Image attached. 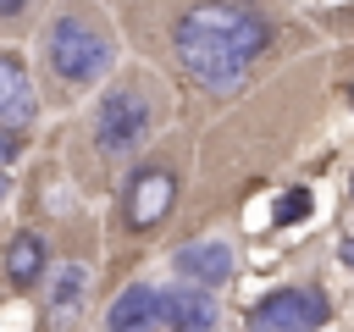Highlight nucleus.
<instances>
[{
  "label": "nucleus",
  "mask_w": 354,
  "mask_h": 332,
  "mask_svg": "<svg viewBox=\"0 0 354 332\" xmlns=\"http://www.w3.org/2000/svg\"><path fill=\"white\" fill-rule=\"evenodd\" d=\"M266 50H271V22L243 0H194L171 17L177 66L210 94H232Z\"/></svg>",
  "instance_id": "obj_1"
},
{
  "label": "nucleus",
  "mask_w": 354,
  "mask_h": 332,
  "mask_svg": "<svg viewBox=\"0 0 354 332\" xmlns=\"http://www.w3.org/2000/svg\"><path fill=\"white\" fill-rule=\"evenodd\" d=\"M116 61V44H111V28L88 11V6H61L44 28V66L61 89H88L111 72Z\"/></svg>",
  "instance_id": "obj_2"
},
{
  "label": "nucleus",
  "mask_w": 354,
  "mask_h": 332,
  "mask_svg": "<svg viewBox=\"0 0 354 332\" xmlns=\"http://www.w3.org/2000/svg\"><path fill=\"white\" fill-rule=\"evenodd\" d=\"M149 133H155V94H149V83L144 77H127V83L105 89V100L94 111V149L122 166V160H138L144 155Z\"/></svg>",
  "instance_id": "obj_3"
},
{
  "label": "nucleus",
  "mask_w": 354,
  "mask_h": 332,
  "mask_svg": "<svg viewBox=\"0 0 354 332\" xmlns=\"http://www.w3.org/2000/svg\"><path fill=\"white\" fill-rule=\"evenodd\" d=\"M260 332H315L326 321V299L315 288H271L254 315H249Z\"/></svg>",
  "instance_id": "obj_4"
},
{
  "label": "nucleus",
  "mask_w": 354,
  "mask_h": 332,
  "mask_svg": "<svg viewBox=\"0 0 354 332\" xmlns=\"http://www.w3.org/2000/svg\"><path fill=\"white\" fill-rule=\"evenodd\" d=\"M160 321L171 332H210L216 326V299L199 282H171V288H160Z\"/></svg>",
  "instance_id": "obj_5"
},
{
  "label": "nucleus",
  "mask_w": 354,
  "mask_h": 332,
  "mask_svg": "<svg viewBox=\"0 0 354 332\" xmlns=\"http://www.w3.org/2000/svg\"><path fill=\"white\" fill-rule=\"evenodd\" d=\"M122 210H127V227H133V232L155 227V221L171 210V172H138V177L127 183Z\"/></svg>",
  "instance_id": "obj_6"
},
{
  "label": "nucleus",
  "mask_w": 354,
  "mask_h": 332,
  "mask_svg": "<svg viewBox=\"0 0 354 332\" xmlns=\"http://www.w3.org/2000/svg\"><path fill=\"white\" fill-rule=\"evenodd\" d=\"M160 321V288L149 282H133L116 293V304L105 310V332H149Z\"/></svg>",
  "instance_id": "obj_7"
},
{
  "label": "nucleus",
  "mask_w": 354,
  "mask_h": 332,
  "mask_svg": "<svg viewBox=\"0 0 354 332\" xmlns=\"http://www.w3.org/2000/svg\"><path fill=\"white\" fill-rule=\"evenodd\" d=\"M33 83H28V72H22V61L11 55V50H0V127H28L33 122Z\"/></svg>",
  "instance_id": "obj_8"
},
{
  "label": "nucleus",
  "mask_w": 354,
  "mask_h": 332,
  "mask_svg": "<svg viewBox=\"0 0 354 332\" xmlns=\"http://www.w3.org/2000/svg\"><path fill=\"white\" fill-rule=\"evenodd\" d=\"M83 304H88V271H83V266L55 271L50 299H44V321H50V326H72V321L83 315Z\"/></svg>",
  "instance_id": "obj_9"
},
{
  "label": "nucleus",
  "mask_w": 354,
  "mask_h": 332,
  "mask_svg": "<svg viewBox=\"0 0 354 332\" xmlns=\"http://www.w3.org/2000/svg\"><path fill=\"white\" fill-rule=\"evenodd\" d=\"M177 271H183V277H199L205 288H216V282H227V277H232V249H227L221 238L183 243V249H177Z\"/></svg>",
  "instance_id": "obj_10"
},
{
  "label": "nucleus",
  "mask_w": 354,
  "mask_h": 332,
  "mask_svg": "<svg viewBox=\"0 0 354 332\" xmlns=\"http://www.w3.org/2000/svg\"><path fill=\"white\" fill-rule=\"evenodd\" d=\"M6 277H11L17 288H33V282L44 277V238H39V232H17V238L6 243Z\"/></svg>",
  "instance_id": "obj_11"
},
{
  "label": "nucleus",
  "mask_w": 354,
  "mask_h": 332,
  "mask_svg": "<svg viewBox=\"0 0 354 332\" xmlns=\"http://www.w3.org/2000/svg\"><path fill=\"white\" fill-rule=\"evenodd\" d=\"M271 216H277V227H288V221H304V216H310V194H304V188H288V194L277 199V210H271Z\"/></svg>",
  "instance_id": "obj_12"
},
{
  "label": "nucleus",
  "mask_w": 354,
  "mask_h": 332,
  "mask_svg": "<svg viewBox=\"0 0 354 332\" xmlns=\"http://www.w3.org/2000/svg\"><path fill=\"white\" fill-rule=\"evenodd\" d=\"M22 155V138H17V127H0V166L6 160H17Z\"/></svg>",
  "instance_id": "obj_13"
},
{
  "label": "nucleus",
  "mask_w": 354,
  "mask_h": 332,
  "mask_svg": "<svg viewBox=\"0 0 354 332\" xmlns=\"http://www.w3.org/2000/svg\"><path fill=\"white\" fill-rule=\"evenodd\" d=\"M28 6H33V0H0V22H17V17H28Z\"/></svg>",
  "instance_id": "obj_14"
},
{
  "label": "nucleus",
  "mask_w": 354,
  "mask_h": 332,
  "mask_svg": "<svg viewBox=\"0 0 354 332\" xmlns=\"http://www.w3.org/2000/svg\"><path fill=\"white\" fill-rule=\"evenodd\" d=\"M343 260H348V266H354V238H348V243H343Z\"/></svg>",
  "instance_id": "obj_15"
},
{
  "label": "nucleus",
  "mask_w": 354,
  "mask_h": 332,
  "mask_svg": "<svg viewBox=\"0 0 354 332\" xmlns=\"http://www.w3.org/2000/svg\"><path fill=\"white\" fill-rule=\"evenodd\" d=\"M6 188H11V183H6V172H0V199H6Z\"/></svg>",
  "instance_id": "obj_16"
},
{
  "label": "nucleus",
  "mask_w": 354,
  "mask_h": 332,
  "mask_svg": "<svg viewBox=\"0 0 354 332\" xmlns=\"http://www.w3.org/2000/svg\"><path fill=\"white\" fill-rule=\"evenodd\" d=\"M348 188H354V183H348Z\"/></svg>",
  "instance_id": "obj_17"
}]
</instances>
